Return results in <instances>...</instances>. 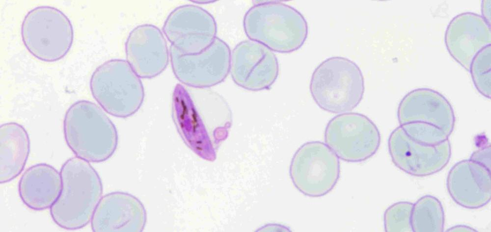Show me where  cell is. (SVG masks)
I'll list each match as a JSON object with an SVG mask.
<instances>
[{
    "mask_svg": "<svg viewBox=\"0 0 491 232\" xmlns=\"http://www.w3.org/2000/svg\"><path fill=\"white\" fill-rule=\"evenodd\" d=\"M62 188L50 208L54 222L67 230H76L91 222L102 198L103 185L88 161L77 156L67 160L60 170Z\"/></svg>",
    "mask_w": 491,
    "mask_h": 232,
    "instance_id": "1",
    "label": "cell"
},
{
    "mask_svg": "<svg viewBox=\"0 0 491 232\" xmlns=\"http://www.w3.org/2000/svg\"><path fill=\"white\" fill-rule=\"evenodd\" d=\"M65 141L78 157L99 163L109 158L118 143L116 128L95 103L80 100L67 109L63 121Z\"/></svg>",
    "mask_w": 491,
    "mask_h": 232,
    "instance_id": "2",
    "label": "cell"
},
{
    "mask_svg": "<svg viewBox=\"0 0 491 232\" xmlns=\"http://www.w3.org/2000/svg\"><path fill=\"white\" fill-rule=\"evenodd\" d=\"M309 88L319 107L336 114L355 108L361 101L365 89L359 67L342 56L330 57L322 62L312 73Z\"/></svg>",
    "mask_w": 491,
    "mask_h": 232,
    "instance_id": "3",
    "label": "cell"
},
{
    "mask_svg": "<svg viewBox=\"0 0 491 232\" xmlns=\"http://www.w3.org/2000/svg\"><path fill=\"white\" fill-rule=\"evenodd\" d=\"M89 86L98 103L114 117L133 115L144 100L140 77L124 60L111 59L98 66L91 75Z\"/></svg>",
    "mask_w": 491,
    "mask_h": 232,
    "instance_id": "4",
    "label": "cell"
},
{
    "mask_svg": "<svg viewBox=\"0 0 491 232\" xmlns=\"http://www.w3.org/2000/svg\"><path fill=\"white\" fill-rule=\"evenodd\" d=\"M21 32L27 51L36 58L48 62L62 58L74 39L68 17L51 6H39L29 11L23 20Z\"/></svg>",
    "mask_w": 491,
    "mask_h": 232,
    "instance_id": "5",
    "label": "cell"
},
{
    "mask_svg": "<svg viewBox=\"0 0 491 232\" xmlns=\"http://www.w3.org/2000/svg\"><path fill=\"white\" fill-rule=\"evenodd\" d=\"M324 139L339 158L352 163L370 158L378 151L381 141L375 124L356 112L343 113L332 118L326 127Z\"/></svg>",
    "mask_w": 491,
    "mask_h": 232,
    "instance_id": "6",
    "label": "cell"
},
{
    "mask_svg": "<svg viewBox=\"0 0 491 232\" xmlns=\"http://www.w3.org/2000/svg\"><path fill=\"white\" fill-rule=\"evenodd\" d=\"M340 173L338 156L325 143L318 141L306 142L298 149L290 170L295 186L310 197H321L331 191Z\"/></svg>",
    "mask_w": 491,
    "mask_h": 232,
    "instance_id": "7",
    "label": "cell"
},
{
    "mask_svg": "<svg viewBox=\"0 0 491 232\" xmlns=\"http://www.w3.org/2000/svg\"><path fill=\"white\" fill-rule=\"evenodd\" d=\"M388 148L394 164L413 176H425L442 169L451 156L448 140L436 145H428L410 138L401 127L391 133Z\"/></svg>",
    "mask_w": 491,
    "mask_h": 232,
    "instance_id": "8",
    "label": "cell"
},
{
    "mask_svg": "<svg viewBox=\"0 0 491 232\" xmlns=\"http://www.w3.org/2000/svg\"><path fill=\"white\" fill-rule=\"evenodd\" d=\"M127 62L139 77L150 78L167 66L169 52L162 31L151 25H140L130 33L125 44Z\"/></svg>",
    "mask_w": 491,
    "mask_h": 232,
    "instance_id": "9",
    "label": "cell"
},
{
    "mask_svg": "<svg viewBox=\"0 0 491 232\" xmlns=\"http://www.w3.org/2000/svg\"><path fill=\"white\" fill-rule=\"evenodd\" d=\"M397 117L400 125L413 122L431 125L449 136L455 124L453 109L447 99L430 88L414 89L400 102Z\"/></svg>",
    "mask_w": 491,
    "mask_h": 232,
    "instance_id": "10",
    "label": "cell"
},
{
    "mask_svg": "<svg viewBox=\"0 0 491 232\" xmlns=\"http://www.w3.org/2000/svg\"><path fill=\"white\" fill-rule=\"evenodd\" d=\"M444 39L451 56L469 71L475 56L491 45V26L479 14L463 13L450 22Z\"/></svg>",
    "mask_w": 491,
    "mask_h": 232,
    "instance_id": "11",
    "label": "cell"
},
{
    "mask_svg": "<svg viewBox=\"0 0 491 232\" xmlns=\"http://www.w3.org/2000/svg\"><path fill=\"white\" fill-rule=\"evenodd\" d=\"M62 188L60 173L46 163L34 165L23 173L18 184L20 197L29 208L47 209L57 199Z\"/></svg>",
    "mask_w": 491,
    "mask_h": 232,
    "instance_id": "12",
    "label": "cell"
},
{
    "mask_svg": "<svg viewBox=\"0 0 491 232\" xmlns=\"http://www.w3.org/2000/svg\"><path fill=\"white\" fill-rule=\"evenodd\" d=\"M450 172L466 181L465 183L447 179L450 195L464 187L451 196L457 203L472 208L488 203L491 198L490 169L470 159L457 163Z\"/></svg>",
    "mask_w": 491,
    "mask_h": 232,
    "instance_id": "13",
    "label": "cell"
},
{
    "mask_svg": "<svg viewBox=\"0 0 491 232\" xmlns=\"http://www.w3.org/2000/svg\"><path fill=\"white\" fill-rule=\"evenodd\" d=\"M201 10L192 5L177 7L168 16L163 30L171 45L180 52L198 53L204 47L201 44Z\"/></svg>",
    "mask_w": 491,
    "mask_h": 232,
    "instance_id": "14",
    "label": "cell"
},
{
    "mask_svg": "<svg viewBox=\"0 0 491 232\" xmlns=\"http://www.w3.org/2000/svg\"><path fill=\"white\" fill-rule=\"evenodd\" d=\"M30 151V140L25 128L15 122L0 127V182L7 183L25 168Z\"/></svg>",
    "mask_w": 491,
    "mask_h": 232,
    "instance_id": "15",
    "label": "cell"
},
{
    "mask_svg": "<svg viewBox=\"0 0 491 232\" xmlns=\"http://www.w3.org/2000/svg\"><path fill=\"white\" fill-rule=\"evenodd\" d=\"M172 113L178 131L186 144L200 154L204 131L190 96L184 87L177 84L172 98Z\"/></svg>",
    "mask_w": 491,
    "mask_h": 232,
    "instance_id": "16",
    "label": "cell"
},
{
    "mask_svg": "<svg viewBox=\"0 0 491 232\" xmlns=\"http://www.w3.org/2000/svg\"><path fill=\"white\" fill-rule=\"evenodd\" d=\"M491 47L487 46L473 59L469 68L473 82L483 96L491 98Z\"/></svg>",
    "mask_w": 491,
    "mask_h": 232,
    "instance_id": "17",
    "label": "cell"
},
{
    "mask_svg": "<svg viewBox=\"0 0 491 232\" xmlns=\"http://www.w3.org/2000/svg\"><path fill=\"white\" fill-rule=\"evenodd\" d=\"M400 127L410 138L426 145H436L448 140L446 133L431 125L413 122Z\"/></svg>",
    "mask_w": 491,
    "mask_h": 232,
    "instance_id": "18",
    "label": "cell"
},
{
    "mask_svg": "<svg viewBox=\"0 0 491 232\" xmlns=\"http://www.w3.org/2000/svg\"><path fill=\"white\" fill-rule=\"evenodd\" d=\"M403 202L394 204L385 210L383 222L386 232L403 231V225H406L404 222L411 226V211L403 214Z\"/></svg>",
    "mask_w": 491,
    "mask_h": 232,
    "instance_id": "19",
    "label": "cell"
},
{
    "mask_svg": "<svg viewBox=\"0 0 491 232\" xmlns=\"http://www.w3.org/2000/svg\"><path fill=\"white\" fill-rule=\"evenodd\" d=\"M491 0H483L481 4L482 17L491 26Z\"/></svg>",
    "mask_w": 491,
    "mask_h": 232,
    "instance_id": "20",
    "label": "cell"
}]
</instances>
